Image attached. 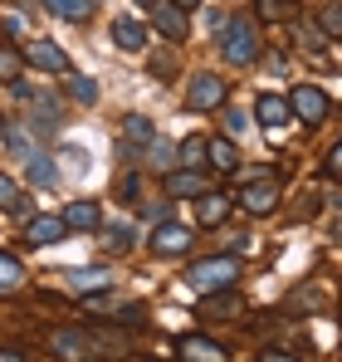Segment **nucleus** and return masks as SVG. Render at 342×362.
I'll return each instance as SVG.
<instances>
[{
  "instance_id": "nucleus-1",
  "label": "nucleus",
  "mask_w": 342,
  "mask_h": 362,
  "mask_svg": "<svg viewBox=\"0 0 342 362\" xmlns=\"http://www.w3.org/2000/svg\"><path fill=\"white\" fill-rule=\"evenodd\" d=\"M216 35H220V54H225V64H254L259 59V25H254L249 15L225 20Z\"/></svg>"
},
{
  "instance_id": "nucleus-2",
  "label": "nucleus",
  "mask_w": 342,
  "mask_h": 362,
  "mask_svg": "<svg viewBox=\"0 0 342 362\" xmlns=\"http://www.w3.org/2000/svg\"><path fill=\"white\" fill-rule=\"evenodd\" d=\"M240 279V259L235 255H211V259H196L186 269V284L201 289V294H216V289H235Z\"/></svg>"
},
{
  "instance_id": "nucleus-3",
  "label": "nucleus",
  "mask_w": 342,
  "mask_h": 362,
  "mask_svg": "<svg viewBox=\"0 0 342 362\" xmlns=\"http://www.w3.org/2000/svg\"><path fill=\"white\" fill-rule=\"evenodd\" d=\"M230 93V83L220 74H211V69H201V74H191V83H186V108L191 113H206V108H220Z\"/></svg>"
},
{
  "instance_id": "nucleus-4",
  "label": "nucleus",
  "mask_w": 342,
  "mask_h": 362,
  "mask_svg": "<svg viewBox=\"0 0 342 362\" xmlns=\"http://www.w3.org/2000/svg\"><path fill=\"white\" fill-rule=\"evenodd\" d=\"M240 206H244L249 216H269V211L279 206V177H274V172L254 177L244 191H240Z\"/></svg>"
},
{
  "instance_id": "nucleus-5",
  "label": "nucleus",
  "mask_w": 342,
  "mask_h": 362,
  "mask_svg": "<svg viewBox=\"0 0 342 362\" xmlns=\"http://www.w3.org/2000/svg\"><path fill=\"white\" fill-rule=\"evenodd\" d=\"M328 108H333V103H328V93H323V88H313V83H298V88L288 93V113H293V118H303V122H323V118H328Z\"/></svg>"
},
{
  "instance_id": "nucleus-6",
  "label": "nucleus",
  "mask_w": 342,
  "mask_h": 362,
  "mask_svg": "<svg viewBox=\"0 0 342 362\" xmlns=\"http://www.w3.org/2000/svg\"><path fill=\"white\" fill-rule=\"evenodd\" d=\"M152 25L167 35L171 45H181V40L191 35V25H186V10H181V5H171V0H152Z\"/></svg>"
},
{
  "instance_id": "nucleus-7",
  "label": "nucleus",
  "mask_w": 342,
  "mask_h": 362,
  "mask_svg": "<svg viewBox=\"0 0 342 362\" xmlns=\"http://www.w3.org/2000/svg\"><path fill=\"white\" fill-rule=\"evenodd\" d=\"M191 240H196V235H191L186 226H176V221H162V226L147 235L152 255H186V250H191Z\"/></svg>"
},
{
  "instance_id": "nucleus-8",
  "label": "nucleus",
  "mask_w": 342,
  "mask_h": 362,
  "mask_svg": "<svg viewBox=\"0 0 342 362\" xmlns=\"http://www.w3.org/2000/svg\"><path fill=\"white\" fill-rule=\"evenodd\" d=\"M15 98L35 108V127H40V132H59V103L49 98V93H35V88L15 83Z\"/></svg>"
},
{
  "instance_id": "nucleus-9",
  "label": "nucleus",
  "mask_w": 342,
  "mask_h": 362,
  "mask_svg": "<svg viewBox=\"0 0 342 362\" xmlns=\"http://www.w3.org/2000/svg\"><path fill=\"white\" fill-rule=\"evenodd\" d=\"M59 221H64V230H103V206L98 201H69Z\"/></svg>"
},
{
  "instance_id": "nucleus-10",
  "label": "nucleus",
  "mask_w": 342,
  "mask_h": 362,
  "mask_svg": "<svg viewBox=\"0 0 342 362\" xmlns=\"http://www.w3.org/2000/svg\"><path fill=\"white\" fill-rule=\"evenodd\" d=\"M176 353H181L186 362H230L225 343H216V338H201V333H186Z\"/></svg>"
},
{
  "instance_id": "nucleus-11",
  "label": "nucleus",
  "mask_w": 342,
  "mask_h": 362,
  "mask_svg": "<svg viewBox=\"0 0 342 362\" xmlns=\"http://www.w3.org/2000/svg\"><path fill=\"white\" fill-rule=\"evenodd\" d=\"M25 59L35 64V69H45V74H69L64 49H59V45H49V40H30V45H25Z\"/></svg>"
},
{
  "instance_id": "nucleus-12",
  "label": "nucleus",
  "mask_w": 342,
  "mask_h": 362,
  "mask_svg": "<svg viewBox=\"0 0 342 362\" xmlns=\"http://www.w3.org/2000/svg\"><path fill=\"white\" fill-rule=\"evenodd\" d=\"M49 348H54L59 358H93V343H88V333H78V328H59L54 338H49Z\"/></svg>"
},
{
  "instance_id": "nucleus-13",
  "label": "nucleus",
  "mask_w": 342,
  "mask_h": 362,
  "mask_svg": "<svg viewBox=\"0 0 342 362\" xmlns=\"http://www.w3.org/2000/svg\"><path fill=\"white\" fill-rule=\"evenodd\" d=\"M235 313H244V299L235 289H216V294H206V303H201V318H235Z\"/></svg>"
},
{
  "instance_id": "nucleus-14",
  "label": "nucleus",
  "mask_w": 342,
  "mask_h": 362,
  "mask_svg": "<svg viewBox=\"0 0 342 362\" xmlns=\"http://www.w3.org/2000/svg\"><path fill=\"white\" fill-rule=\"evenodd\" d=\"M113 45H117V49H127V54H137V49L147 45V30H142L132 15H117V20H113Z\"/></svg>"
},
{
  "instance_id": "nucleus-15",
  "label": "nucleus",
  "mask_w": 342,
  "mask_h": 362,
  "mask_svg": "<svg viewBox=\"0 0 342 362\" xmlns=\"http://www.w3.org/2000/svg\"><path fill=\"white\" fill-rule=\"evenodd\" d=\"M206 162H211L220 177H230V172L240 167V152H235V142H225V137H206Z\"/></svg>"
},
{
  "instance_id": "nucleus-16",
  "label": "nucleus",
  "mask_w": 342,
  "mask_h": 362,
  "mask_svg": "<svg viewBox=\"0 0 342 362\" xmlns=\"http://www.w3.org/2000/svg\"><path fill=\"white\" fill-rule=\"evenodd\" d=\"M25 240H30V245H54V240H64V221H59V216H35V221L25 226Z\"/></svg>"
},
{
  "instance_id": "nucleus-17",
  "label": "nucleus",
  "mask_w": 342,
  "mask_h": 362,
  "mask_svg": "<svg viewBox=\"0 0 342 362\" xmlns=\"http://www.w3.org/2000/svg\"><path fill=\"white\" fill-rule=\"evenodd\" d=\"M254 113H259V122H264V127H284V122L293 118V113H288V98H279V93H259Z\"/></svg>"
},
{
  "instance_id": "nucleus-18",
  "label": "nucleus",
  "mask_w": 342,
  "mask_h": 362,
  "mask_svg": "<svg viewBox=\"0 0 342 362\" xmlns=\"http://www.w3.org/2000/svg\"><path fill=\"white\" fill-rule=\"evenodd\" d=\"M230 206H235L230 196H211V191H206V196H196V221H201V226H220L230 216Z\"/></svg>"
},
{
  "instance_id": "nucleus-19",
  "label": "nucleus",
  "mask_w": 342,
  "mask_h": 362,
  "mask_svg": "<svg viewBox=\"0 0 342 362\" xmlns=\"http://www.w3.org/2000/svg\"><path fill=\"white\" fill-rule=\"evenodd\" d=\"M167 196H206V177L181 167V172H167Z\"/></svg>"
},
{
  "instance_id": "nucleus-20",
  "label": "nucleus",
  "mask_w": 342,
  "mask_h": 362,
  "mask_svg": "<svg viewBox=\"0 0 342 362\" xmlns=\"http://www.w3.org/2000/svg\"><path fill=\"white\" fill-rule=\"evenodd\" d=\"M0 211H10V216H25L30 211V196L15 186V177H5V172H0Z\"/></svg>"
},
{
  "instance_id": "nucleus-21",
  "label": "nucleus",
  "mask_w": 342,
  "mask_h": 362,
  "mask_svg": "<svg viewBox=\"0 0 342 362\" xmlns=\"http://www.w3.org/2000/svg\"><path fill=\"white\" fill-rule=\"evenodd\" d=\"M45 10L59 15V20H73V25H78V20L93 15V0H45Z\"/></svg>"
},
{
  "instance_id": "nucleus-22",
  "label": "nucleus",
  "mask_w": 342,
  "mask_h": 362,
  "mask_svg": "<svg viewBox=\"0 0 342 362\" xmlns=\"http://www.w3.org/2000/svg\"><path fill=\"white\" fill-rule=\"evenodd\" d=\"M25 177L35 186H54V162L45 152H25Z\"/></svg>"
},
{
  "instance_id": "nucleus-23",
  "label": "nucleus",
  "mask_w": 342,
  "mask_h": 362,
  "mask_svg": "<svg viewBox=\"0 0 342 362\" xmlns=\"http://www.w3.org/2000/svg\"><path fill=\"white\" fill-rule=\"evenodd\" d=\"M69 98L88 108V103H98V83H93L88 74H69Z\"/></svg>"
},
{
  "instance_id": "nucleus-24",
  "label": "nucleus",
  "mask_w": 342,
  "mask_h": 362,
  "mask_svg": "<svg viewBox=\"0 0 342 362\" xmlns=\"http://www.w3.org/2000/svg\"><path fill=\"white\" fill-rule=\"evenodd\" d=\"M176 162H181V167H191V172H196V167H206V137H186V142H181V152H176Z\"/></svg>"
},
{
  "instance_id": "nucleus-25",
  "label": "nucleus",
  "mask_w": 342,
  "mask_h": 362,
  "mask_svg": "<svg viewBox=\"0 0 342 362\" xmlns=\"http://www.w3.org/2000/svg\"><path fill=\"white\" fill-rule=\"evenodd\" d=\"M318 30H323L328 40H338V45H342V0L323 5V15H318Z\"/></svg>"
},
{
  "instance_id": "nucleus-26",
  "label": "nucleus",
  "mask_w": 342,
  "mask_h": 362,
  "mask_svg": "<svg viewBox=\"0 0 342 362\" xmlns=\"http://www.w3.org/2000/svg\"><path fill=\"white\" fill-rule=\"evenodd\" d=\"M122 132H127V142H152V137H157V127H152V118H142V113H127V122H122Z\"/></svg>"
},
{
  "instance_id": "nucleus-27",
  "label": "nucleus",
  "mask_w": 342,
  "mask_h": 362,
  "mask_svg": "<svg viewBox=\"0 0 342 362\" xmlns=\"http://www.w3.org/2000/svg\"><path fill=\"white\" fill-rule=\"evenodd\" d=\"M20 64H25V54H20L15 45H0V78H5V83L20 78Z\"/></svg>"
},
{
  "instance_id": "nucleus-28",
  "label": "nucleus",
  "mask_w": 342,
  "mask_h": 362,
  "mask_svg": "<svg viewBox=\"0 0 342 362\" xmlns=\"http://www.w3.org/2000/svg\"><path fill=\"white\" fill-rule=\"evenodd\" d=\"M15 284H25V269H20V259H10L0 250V289H15Z\"/></svg>"
},
{
  "instance_id": "nucleus-29",
  "label": "nucleus",
  "mask_w": 342,
  "mask_h": 362,
  "mask_svg": "<svg viewBox=\"0 0 342 362\" xmlns=\"http://www.w3.org/2000/svg\"><path fill=\"white\" fill-rule=\"evenodd\" d=\"M152 74H157V78H171V74H176V49H157V54H152Z\"/></svg>"
},
{
  "instance_id": "nucleus-30",
  "label": "nucleus",
  "mask_w": 342,
  "mask_h": 362,
  "mask_svg": "<svg viewBox=\"0 0 342 362\" xmlns=\"http://www.w3.org/2000/svg\"><path fill=\"white\" fill-rule=\"evenodd\" d=\"M108 250H113V255L132 250V226H108Z\"/></svg>"
},
{
  "instance_id": "nucleus-31",
  "label": "nucleus",
  "mask_w": 342,
  "mask_h": 362,
  "mask_svg": "<svg viewBox=\"0 0 342 362\" xmlns=\"http://www.w3.org/2000/svg\"><path fill=\"white\" fill-rule=\"evenodd\" d=\"M5 137H10V147H15L20 157H25V152H35V147H30V132H25L15 118H10V127H5Z\"/></svg>"
},
{
  "instance_id": "nucleus-32",
  "label": "nucleus",
  "mask_w": 342,
  "mask_h": 362,
  "mask_svg": "<svg viewBox=\"0 0 342 362\" xmlns=\"http://www.w3.org/2000/svg\"><path fill=\"white\" fill-rule=\"evenodd\" d=\"M73 284H103L108 289V269H73Z\"/></svg>"
},
{
  "instance_id": "nucleus-33",
  "label": "nucleus",
  "mask_w": 342,
  "mask_h": 362,
  "mask_svg": "<svg viewBox=\"0 0 342 362\" xmlns=\"http://www.w3.org/2000/svg\"><path fill=\"white\" fill-rule=\"evenodd\" d=\"M259 10H264L269 20H288V15H293V5H284V0H264Z\"/></svg>"
},
{
  "instance_id": "nucleus-34",
  "label": "nucleus",
  "mask_w": 342,
  "mask_h": 362,
  "mask_svg": "<svg viewBox=\"0 0 342 362\" xmlns=\"http://www.w3.org/2000/svg\"><path fill=\"white\" fill-rule=\"evenodd\" d=\"M152 162H157V167H171V162H176V147H171V142H157V147H152Z\"/></svg>"
},
{
  "instance_id": "nucleus-35",
  "label": "nucleus",
  "mask_w": 342,
  "mask_h": 362,
  "mask_svg": "<svg viewBox=\"0 0 342 362\" xmlns=\"http://www.w3.org/2000/svg\"><path fill=\"white\" fill-rule=\"evenodd\" d=\"M298 35H303V45H308V49H323V40H328V35H323V30H313V25H298Z\"/></svg>"
},
{
  "instance_id": "nucleus-36",
  "label": "nucleus",
  "mask_w": 342,
  "mask_h": 362,
  "mask_svg": "<svg viewBox=\"0 0 342 362\" xmlns=\"http://www.w3.org/2000/svg\"><path fill=\"white\" fill-rule=\"evenodd\" d=\"M323 167H328V177H342V142L328 152V162H323Z\"/></svg>"
},
{
  "instance_id": "nucleus-37",
  "label": "nucleus",
  "mask_w": 342,
  "mask_h": 362,
  "mask_svg": "<svg viewBox=\"0 0 342 362\" xmlns=\"http://www.w3.org/2000/svg\"><path fill=\"white\" fill-rule=\"evenodd\" d=\"M117 196H122V201H137V177H122V181H117Z\"/></svg>"
},
{
  "instance_id": "nucleus-38",
  "label": "nucleus",
  "mask_w": 342,
  "mask_h": 362,
  "mask_svg": "<svg viewBox=\"0 0 342 362\" xmlns=\"http://www.w3.org/2000/svg\"><path fill=\"white\" fill-rule=\"evenodd\" d=\"M244 118H249V113H240V108H225V127H230V132H240V127H244Z\"/></svg>"
},
{
  "instance_id": "nucleus-39",
  "label": "nucleus",
  "mask_w": 342,
  "mask_h": 362,
  "mask_svg": "<svg viewBox=\"0 0 342 362\" xmlns=\"http://www.w3.org/2000/svg\"><path fill=\"white\" fill-rule=\"evenodd\" d=\"M259 362H298L293 353H279V348H269V353H259Z\"/></svg>"
},
{
  "instance_id": "nucleus-40",
  "label": "nucleus",
  "mask_w": 342,
  "mask_h": 362,
  "mask_svg": "<svg viewBox=\"0 0 342 362\" xmlns=\"http://www.w3.org/2000/svg\"><path fill=\"white\" fill-rule=\"evenodd\" d=\"M0 362H30V358H25V353H15V348H5V353H0Z\"/></svg>"
},
{
  "instance_id": "nucleus-41",
  "label": "nucleus",
  "mask_w": 342,
  "mask_h": 362,
  "mask_svg": "<svg viewBox=\"0 0 342 362\" xmlns=\"http://www.w3.org/2000/svg\"><path fill=\"white\" fill-rule=\"evenodd\" d=\"M171 5H181V10H191V5H201V0H171Z\"/></svg>"
},
{
  "instance_id": "nucleus-42",
  "label": "nucleus",
  "mask_w": 342,
  "mask_h": 362,
  "mask_svg": "<svg viewBox=\"0 0 342 362\" xmlns=\"http://www.w3.org/2000/svg\"><path fill=\"white\" fill-rule=\"evenodd\" d=\"M137 5H142V0H137ZM147 5H152V0H147Z\"/></svg>"
},
{
  "instance_id": "nucleus-43",
  "label": "nucleus",
  "mask_w": 342,
  "mask_h": 362,
  "mask_svg": "<svg viewBox=\"0 0 342 362\" xmlns=\"http://www.w3.org/2000/svg\"><path fill=\"white\" fill-rule=\"evenodd\" d=\"M0 137H5V127H0Z\"/></svg>"
},
{
  "instance_id": "nucleus-44",
  "label": "nucleus",
  "mask_w": 342,
  "mask_h": 362,
  "mask_svg": "<svg viewBox=\"0 0 342 362\" xmlns=\"http://www.w3.org/2000/svg\"><path fill=\"white\" fill-rule=\"evenodd\" d=\"M338 318H342V313H338Z\"/></svg>"
}]
</instances>
